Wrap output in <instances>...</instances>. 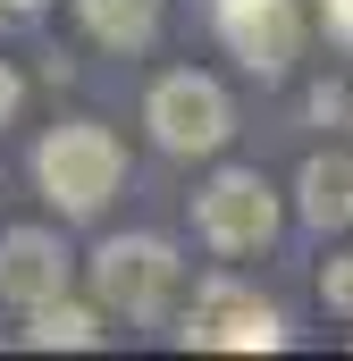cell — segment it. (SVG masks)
Here are the masks:
<instances>
[{
    "label": "cell",
    "mask_w": 353,
    "mask_h": 361,
    "mask_svg": "<svg viewBox=\"0 0 353 361\" xmlns=\"http://www.w3.org/2000/svg\"><path fill=\"white\" fill-rule=\"evenodd\" d=\"M34 177H42V193L59 202V219H101L109 193H118V177H126V152H118L109 126L76 118V126H51V135H42Z\"/></svg>",
    "instance_id": "cell-1"
},
{
    "label": "cell",
    "mask_w": 353,
    "mask_h": 361,
    "mask_svg": "<svg viewBox=\"0 0 353 361\" xmlns=\"http://www.w3.org/2000/svg\"><path fill=\"white\" fill-rule=\"evenodd\" d=\"M143 126H152V143L176 152V160H202V152H219L227 135H236V109H227V92L210 85V76H193V68H169L152 101H143Z\"/></svg>",
    "instance_id": "cell-2"
},
{
    "label": "cell",
    "mask_w": 353,
    "mask_h": 361,
    "mask_svg": "<svg viewBox=\"0 0 353 361\" xmlns=\"http://www.w3.org/2000/svg\"><path fill=\"white\" fill-rule=\"evenodd\" d=\"M92 294L101 311H126V319H160L176 294V252L160 235H109L92 252Z\"/></svg>",
    "instance_id": "cell-3"
},
{
    "label": "cell",
    "mask_w": 353,
    "mask_h": 361,
    "mask_svg": "<svg viewBox=\"0 0 353 361\" xmlns=\"http://www.w3.org/2000/svg\"><path fill=\"white\" fill-rule=\"evenodd\" d=\"M185 345H210V353H277L286 345V319L269 311L253 286H236V277H210L193 302H185V328H176Z\"/></svg>",
    "instance_id": "cell-4"
},
{
    "label": "cell",
    "mask_w": 353,
    "mask_h": 361,
    "mask_svg": "<svg viewBox=\"0 0 353 361\" xmlns=\"http://www.w3.org/2000/svg\"><path fill=\"white\" fill-rule=\"evenodd\" d=\"M193 227H202L210 252H261L269 235H277V193H269V177L219 169V177L202 185V202H193Z\"/></svg>",
    "instance_id": "cell-5"
},
{
    "label": "cell",
    "mask_w": 353,
    "mask_h": 361,
    "mask_svg": "<svg viewBox=\"0 0 353 361\" xmlns=\"http://www.w3.org/2000/svg\"><path fill=\"white\" fill-rule=\"evenodd\" d=\"M219 42L261 76H294V59H303V0H219Z\"/></svg>",
    "instance_id": "cell-6"
},
{
    "label": "cell",
    "mask_w": 353,
    "mask_h": 361,
    "mask_svg": "<svg viewBox=\"0 0 353 361\" xmlns=\"http://www.w3.org/2000/svg\"><path fill=\"white\" fill-rule=\"evenodd\" d=\"M51 294H68V244L42 235V227H8L0 235V302L34 311Z\"/></svg>",
    "instance_id": "cell-7"
},
{
    "label": "cell",
    "mask_w": 353,
    "mask_h": 361,
    "mask_svg": "<svg viewBox=\"0 0 353 361\" xmlns=\"http://www.w3.org/2000/svg\"><path fill=\"white\" fill-rule=\"evenodd\" d=\"M294 210L311 227H353V152H311L294 177Z\"/></svg>",
    "instance_id": "cell-8"
},
{
    "label": "cell",
    "mask_w": 353,
    "mask_h": 361,
    "mask_svg": "<svg viewBox=\"0 0 353 361\" xmlns=\"http://www.w3.org/2000/svg\"><path fill=\"white\" fill-rule=\"evenodd\" d=\"M160 8H169V0H76L85 34L109 42V51H143V42L160 34Z\"/></svg>",
    "instance_id": "cell-9"
},
{
    "label": "cell",
    "mask_w": 353,
    "mask_h": 361,
    "mask_svg": "<svg viewBox=\"0 0 353 361\" xmlns=\"http://www.w3.org/2000/svg\"><path fill=\"white\" fill-rule=\"evenodd\" d=\"M25 345H68V353H85V345H101V319H92L85 302H68V294H51V302H34L25 311Z\"/></svg>",
    "instance_id": "cell-10"
},
{
    "label": "cell",
    "mask_w": 353,
    "mask_h": 361,
    "mask_svg": "<svg viewBox=\"0 0 353 361\" xmlns=\"http://www.w3.org/2000/svg\"><path fill=\"white\" fill-rule=\"evenodd\" d=\"M320 302H328L337 319H353V252H337V261L320 269Z\"/></svg>",
    "instance_id": "cell-11"
},
{
    "label": "cell",
    "mask_w": 353,
    "mask_h": 361,
    "mask_svg": "<svg viewBox=\"0 0 353 361\" xmlns=\"http://www.w3.org/2000/svg\"><path fill=\"white\" fill-rule=\"evenodd\" d=\"M320 25H328L337 42H353V0H320Z\"/></svg>",
    "instance_id": "cell-12"
},
{
    "label": "cell",
    "mask_w": 353,
    "mask_h": 361,
    "mask_svg": "<svg viewBox=\"0 0 353 361\" xmlns=\"http://www.w3.org/2000/svg\"><path fill=\"white\" fill-rule=\"evenodd\" d=\"M17 101H25V85H17V68H8V59H0V126H8V118H17Z\"/></svg>",
    "instance_id": "cell-13"
},
{
    "label": "cell",
    "mask_w": 353,
    "mask_h": 361,
    "mask_svg": "<svg viewBox=\"0 0 353 361\" xmlns=\"http://www.w3.org/2000/svg\"><path fill=\"white\" fill-rule=\"evenodd\" d=\"M0 8H42V0H0Z\"/></svg>",
    "instance_id": "cell-14"
}]
</instances>
